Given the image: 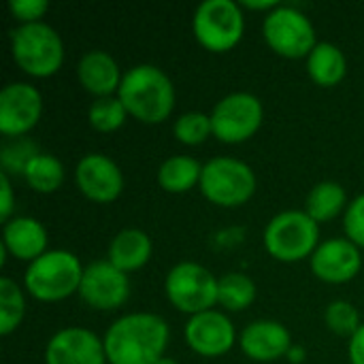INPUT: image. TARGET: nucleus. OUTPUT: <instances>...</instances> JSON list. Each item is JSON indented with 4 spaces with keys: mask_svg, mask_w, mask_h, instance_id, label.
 Segmentation results:
<instances>
[{
    "mask_svg": "<svg viewBox=\"0 0 364 364\" xmlns=\"http://www.w3.org/2000/svg\"><path fill=\"white\" fill-rule=\"evenodd\" d=\"M348 358L350 364H364V324L348 343Z\"/></svg>",
    "mask_w": 364,
    "mask_h": 364,
    "instance_id": "34",
    "label": "nucleus"
},
{
    "mask_svg": "<svg viewBox=\"0 0 364 364\" xmlns=\"http://www.w3.org/2000/svg\"><path fill=\"white\" fill-rule=\"evenodd\" d=\"M239 6L241 9H250V11H267V13H271L273 9H277L279 6V2L277 0H241L239 2Z\"/></svg>",
    "mask_w": 364,
    "mask_h": 364,
    "instance_id": "35",
    "label": "nucleus"
},
{
    "mask_svg": "<svg viewBox=\"0 0 364 364\" xmlns=\"http://www.w3.org/2000/svg\"><path fill=\"white\" fill-rule=\"evenodd\" d=\"M171 328L158 314L134 311L117 318L105 333L109 364H158L166 356Z\"/></svg>",
    "mask_w": 364,
    "mask_h": 364,
    "instance_id": "1",
    "label": "nucleus"
},
{
    "mask_svg": "<svg viewBox=\"0 0 364 364\" xmlns=\"http://www.w3.org/2000/svg\"><path fill=\"white\" fill-rule=\"evenodd\" d=\"M41 154L36 149V145L32 141H26V139H13V143H6L2 147V154H0V162H2V171L6 175L11 173H21L26 171L28 162Z\"/></svg>",
    "mask_w": 364,
    "mask_h": 364,
    "instance_id": "30",
    "label": "nucleus"
},
{
    "mask_svg": "<svg viewBox=\"0 0 364 364\" xmlns=\"http://www.w3.org/2000/svg\"><path fill=\"white\" fill-rule=\"evenodd\" d=\"M192 32L200 47L211 53L235 49L245 32V15L235 0H205L192 17Z\"/></svg>",
    "mask_w": 364,
    "mask_h": 364,
    "instance_id": "7",
    "label": "nucleus"
},
{
    "mask_svg": "<svg viewBox=\"0 0 364 364\" xmlns=\"http://www.w3.org/2000/svg\"><path fill=\"white\" fill-rule=\"evenodd\" d=\"M117 98L130 117L154 126L171 117L175 109V85L162 68L136 64L124 73Z\"/></svg>",
    "mask_w": 364,
    "mask_h": 364,
    "instance_id": "2",
    "label": "nucleus"
},
{
    "mask_svg": "<svg viewBox=\"0 0 364 364\" xmlns=\"http://www.w3.org/2000/svg\"><path fill=\"white\" fill-rule=\"evenodd\" d=\"M75 183L87 200L109 205L124 192V173L109 156L87 154L75 166Z\"/></svg>",
    "mask_w": 364,
    "mask_h": 364,
    "instance_id": "14",
    "label": "nucleus"
},
{
    "mask_svg": "<svg viewBox=\"0 0 364 364\" xmlns=\"http://www.w3.org/2000/svg\"><path fill=\"white\" fill-rule=\"evenodd\" d=\"M173 134L181 145H188V147L203 145L209 136H213L211 115L200 113V111H188L175 119Z\"/></svg>",
    "mask_w": 364,
    "mask_h": 364,
    "instance_id": "28",
    "label": "nucleus"
},
{
    "mask_svg": "<svg viewBox=\"0 0 364 364\" xmlns=\"http://www.w3.org/2000/svg\"><path fill=\"white\" fill-rule=\"evenodd\" d=\"M307 75L320 87H335L348 75V60L335 43H318L307 55Z\"/></svg>",
    "mask_w": 364,
    "mask_h": 364,
    "instance_id": "21",
    "label": "nucleus"
},
{
    "mask_svg": "<svg viewBox=\"0 0 364 364\" xmlns=\"http://www.w3.org/2000/svg\"><path fill=\"white\" fill-rule=\"evenodd\" d=\"M79 299L96 311H115L130 299L128 273L113 267L109 260L90 262L83 271Z\"/></svg>",
    "mask_w": 364,
    "mask_h": 364,
    "instance_id": "11",
    "label": "nucleus"
},
{
    "mask_svg": "<svg viewBox=\"0 0 364 364\" xmlns=\"http://www.w3.org/2000/svg\"><path fill=\"white\" fill-rule=\"evenodd\" d=\"M256 173L247 162L222 156L203 164L198 188L209 203L224 209H235L252 200V196L256 194Z\"/></svg>",
    "mask_w": 364,
    "mask_h": 364,
    "instance_id": "6",
    "label": "nucleus"
},
{
    "mask_svg": "<svg viewBox=\"0 0 364 364\" xmlns=\"http://www.w3.org/2000/svg\"><path fill=\"white\" fill-rule=\"evenodd\" d=\"M292 346L290 331L277 320H256L247 324L239 337L241 352L256 363H275L286 358Z\"/></svg>",
    "mask_w": 364,
    "mask_h": 364,
    "instance_id": "17",
    "label": "nucleus"
},
{
    "mask_svg": "<svg viewBox=\"0 0 364 364\" xmlns=\"http://www.w3.org/2000/svg\"><path fill=\"white\" fill-rule=\"evenodd\" d=\"M262 36L271 51L286 60H307V55L318 45L311 19L296 6L288 4H279L264 15Z\"/></svg>",
    "mask_w": 364,
    "mask_h": 364,
    "instance_id": "9",
    "label": "nucleus"
},
{
    "mask_svg": "<svg viewBox=\"0 0 364 364\" xmlns=\"http://www.w3.org/2000/svg\"><path fill=\"white\" fill-rule=\"evenodd\" d=\"M324 324L337 337H348V339H352L356 335V331L363 326L358 309L350 301H341V299L333 301L324 309Z\"/></svg>",
    "mask_w": 364,
    "mask_h": 364,
    "instance_id": "29",
    "label": "nucleus"
},
{
    "mask_svg": "<svg viewBox=\"0 0 364 364\" xmlns=\"http://www.w3.org/2000/svg\"><path fill=\"white\" fill-rule=\"evenodd\" d=\"M13 62L30 77L45 79L55 75L64 64V43L55 28L45 21L23 23L11 30Z\"/></svg>",
    "mask_w": 364,
    "mask_h": 364,
    "instance_id": "4",
    "label": "nucleus"
},
{
    "mask_svg": "<svg viewBox=\"0 0 364 364\" xmlns=\"http://www.w3.org/2000/svg\"><path fill=\"white\" fill-rule=\"evenodd\" d=\"M348 194L346 188L337 181H320L316 183L307 198H305V213L316 222V224H326L346 213L348 209Z\"/></svg>",
    "mask_w": 364,
    "mask_h": 364,
    "instance_id": "22",
    "label": "nucleus"
},
{
    "mask_svg": "<svg viewBox=\"0 0 364 364\" xmlns=\"http://www.w3.org/2000/svg\"><path fill=\"white\" fill-rule=\"evenodd\" d=\"M85 267L68 250H49L28 264L23 273V288L41 303H60L79 294Z\"/></svg>",
    "mask_w": 364,
    "mask_h": 364,
    "instance_id": "3",
    "label": "nucleus"
},
{
    "mask_svg": "<svg viewBox=\"0 0 364 364\" xmlns=\"http://www.w3.org/2000/svg\"><path fill=\"white\" fill-rule=\"evenodd\" d=\"M203 164L192 156H171L158 168V186L168 194H186L200 186Z\"/></svg>",
    "mask_w": 364,
    "mask_h": 364,
    "instance_id": "23",
    "label": "nucleus"
},
{
    "mask_svg": "<svg viewBox=\"0 0 364 364\" xmlns=\"http://www.w3.org/2000/svg\"><path fill=\"white\" fill-rule=\"evenodd\" d=\"M183 337L194 354L203 358H220L235 348L237 328L226 314L211 309L192 316L183 328Z\"/></svg>",
    "mask_w": 364,
    "mask_h": 364,
    "instance_id": "13",
    "label": "nucleus"
},
{
    "mask_svg": "<svg viewBox=\"0 0 364 364\" xmlns=\"http://www.w3.org/2000/svg\"><path fill=\"white\" fill-rule=\"evenodd\" d=\"M311 273L324 284H348L363 269V254L350 239H326L318 245L314 256L309 258Z\"/></svg>",
    "mask_w": 364,
    "mask_h": 364,
    "instance_id": "15",
    "label": "nucleus"
},
{
    "mask_svg": "<svg viewBox=\"0 0 364 364\" xmlns=\"http://www.w3.org/2000/svg\"><path fill=\"white\" fill-rule=\"evenodd\" d=\"M211 115L213 136L226 145L250 141L262 126L264 107L258 96L250 92H232L215 102Z\"/></svg>",
    "mask_w": 364,
    "mask_h": 364,
    "instance_id": "10",
    "label": "nucleus"
},
{
    "mask_svg": "<svg viewBox=\"0 0 364 364\" xmlns=\"http://www.w3.org/2000/svg\"><path fill=\"white\" fill-rule=\"evenodd\" d=\"M158 364H181L177 358H173V356H164V358H160Z\"/></svg>",
    "mask_w": 364,
    "mask_h": 364,
    "instance_id": "37",
    "label": "nucleus"
},
{
    "mask_svg": "<svg viewBox=\"0 0 364 364\" xmlns=\"http://www.w3.org/2000/svg\"><path fill=\"white\" fill-rule=\"evenodd\" d=\"M43 115L41 92L26 83H6L0 90V132L6 139H23Z\"/></svg>",
    "mask_w": 364,
    "mask_h": 364,
    "instance_id": "12",
    "label": "nucleus"
},
{
    "mask_svg": "<svg viewBox=\"0 0 364 364\" xmlns=\"http://www.w3.org/2000/svg\"><path fill=\"white\" fill-rule=\"evenodd\" d=\"M15 211V194H13V183L11 177L0 171V220L2 224H6L11 220Z\"/></svg>",
    "mask_w": 364,
    "mask_h": 364,
    "instance_id": "33",
    "label": "nucleus"
},
{
    "mask_svg": "<svg viewBox=\"0 0 364 364\" xmlns=\"http://www.w3.org/2000/svg\"><path fill=\"white\" fill-rule=\"evenodd\" d=\"M264 250L271 258L292 264L311 258L320 245V224L305 211L290 209L277 213L262 232Z\"/></svg>",
    "mask_w": 364,
    "mask_h": 364,
    "instance_id": "5",
    "label": "nucleus"
},
{
    "mask_svg": "<svg viewBox=\"0 0 364 364\" xmlns=\"http://www.w3.org/2000/svg\"><path fill=\"white\" fill-rule=\"evenodd\" d=\"M64 177H66L64 164L51 154H36L23 171V179L28 188H32L38 194L58 192L64 183Z\"/></svg>",
    "mask_w": 364,
    "mask_h": 364,
    "instance_id": "25",
    "label": "nucleus"
},
{
    "mask_svg": "<svg viewBox=\"0 0 364 364\" xmlns=\"http://www.w3.org/2000/svg\"><path fill=\"white\" fill-rule=\"evenodd\" d=\"M49 235L47 228L36 220L28 215L11 218L6 224H2V250L11 254L15 260L21 262H34L41 258L47 250Z\"/></svg>",
    "mask_w": 364,
    "mask_h": 364,
    "instance_id": "18",
    "label": "nucleus"
},
{
    "mask_svg": "<svg viewBox=\"0 0 364 364\" xmlns=\"http://www.w3.org/2000/svg\"><path fill=\"white\" fill-rule=\"evenodd\" d=\"M258 294L256 282L239 271H230L218 282V305L226 311H245L254 305Z\"/></svg>",
    "mask_w": 364,
    "mask_h": 364,
    "instance_id": "24",
    "label": "nucleus"
},
{
    "mask_svg": "<svg viewBox=\"0 0 364 364\" xmlns=\"http://www.w3.org/2000/svg\"><path fill=\"white\" fill-rule=\"evenodd\" d=\"M218 282L207 267L198 262L175 264L164 279V294L168 303L190 318L203 311H211L218 305Z\"/></svg>",
    "mask_w": 364,
    "mask_h": 364,
    "instance_id": "8",
    "label": "nucleus"
},
{
    "mask_svg": "<svg viewBox=\"0 0 364 364\" xmlns=\"http://www.w3.org/2000/svg\"><path fill=\"white\" fill-rule=\"evenodd\" d=\"M343 230L346 239H350L356 247L364 250V194H358L343 213Z\"/></svg>",
    "mask_w": 364,
    "mask_h": 364,
    "instance_id": "31",
    "label": "nucleus"
},
{
    "mask_svg": "<svg viewBox=\"0 0 364 364\" xmlns=\"http://www.w3.org/2000/svg\"><path fill=\"white\" fill-rule=\"evenodd\" d=\"M77 79L85 92H90L94 98H107L115 96L119 92L124 73L119 70L117 60L102 49L85 51L79 58L77 64Z\"/></svg>",
    "mask_w": 364,
    "mask_h": 364,
    "instance_id": "19",
    "label": "nucleus"
},
{
    "mask_svg": "<svg viewBox=\"0 0 364 364\" xmlns=\"http://www.w3.org/2000/svg\"><path fill=\"white\" fill-rule=\"evenodd\" d=\"M154 254V243L147 232L139 228L119 230L109 243V262L124 273H134L143 269Z\"/></svg>",
    "mask_w": 364,
    "mask_h": 364,
    "instance_id": "20",
    "label": "nucleus"
},
{
    "mask_svg": "<svg viewBox=\"0 0 364 364\" xmlns=\"http://www.w3.org/2000/svg\"><path fill=\"white\" fill-rule=\"evenodd\" d=\"M26 316V299L17 282L11 277L0 279V335L9 337L15 333Z\"/></svg>",
    "mask_w": 364,
    "mask_h": 364,
    "instance_id": "26",
    "label": "nucleus"
},
{
    "mask_svg": "<svg viewBox=\"0 0 364 364\" xmlns=\"http://www.w3.org/2000/svg\"><path fill=\"white\" fill-rule=\"evenodd\" d=\"M286 358H288L292 364H301L305 358H307V352H305V348H303V346H296V343H294V346L290 348V352L286 354Z\"/></svg>",
    "mask_w": 364,
    "mask_h": 364,
    "instance_id": "36",
    "label": "nucleus"
},
{
    "mask_svg": "<svg viewBox=\"0 0 364 364\" xmlns=\"http://www.w3.org/2000/svg\"><path fill=\"white\" fill-rule=\"evenodd\" d=\"M128 111L117 96L94 98L87 109V122L96 132H115L126 124Z\"/></svg>",
    "mask_w": 364,
    "mask_h": 364,
    "instance_id": "27",
    "label": "nucleus"
},
{
    "mask_svg": "<svg viewBox=\"0 0 364 364\" xmlns=\"http://www.w3.org/2000/svg\"><path fill=\"white\" fill-rule=\"evenodd\" d=\"M47 11H49L47 0H9V13L15 21H19V26L43 21Z\"/></svg>",
    "mask_w": 364,
    "mask_h": 364,
    "instance_id": "32",
    "label": "nucleus"
},
{
    "mask_svg": "<svg viewBox=\"0 0 364 364\" xmlns=\"http://www.w3.org/2000/svg\"><path fill=\"white\" fill-rule=\"evenodd\" d=\"M45 364H109L102 339L81 326L58 331L45 346Z\"/></svg>",
    "mask_w": 364,
    "mask_h": 364,
    "instance_id": "16",
    "label": "nucleus"
}]
</instances>
